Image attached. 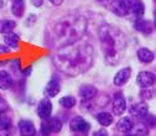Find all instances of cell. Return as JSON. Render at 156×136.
<instances>
[{"label":"cell","mask_w":156,"mask_h":136,"mask_svg":"<svg viewBox=\"0 0 156 136\" xmlns=\"http://www.w3.org/2000/svg\"><path fill=\"white\" fill-rule=\"evenodd\" d=\"M52 61L58 71L76 77L88 71L93 63V48L89 44H72L61 47Z\"/></svg>","instance_id":"1"},{"label":"cell","mask_w":156,"mask_h":136,"mask_svg":"<svg viewBox=\"0 0 156 136\" xmlns=\"http://www.w3.org/2000/svg\"><path fill=\"white\" fill-rule=\"evenodd\" d=\"M87 30V21L83 15L71 12L52 25L51 35L53 42L58 45V47H65L72 44H76L83 37Z\"/></svg>","instance_id":"2"},{"label":"cell","mask_w":156,"mask_h":136,"mask_svg":"<svg viewBox=\"0 0 156 136\" xmlns=\"http://www.w3.org/2000/svg\"><path fill=\"white\" fill-rule=\"evenodd\" d=\"M99 42L108 63L116 65L123 58L126 48L124 33L112 25H102L99 27Z\"/></svg>","instance_id":"3"},{"label":"cell","mask_w":156,"mask_h":136,"mask_svg":"<svg viewBox=\"0 0 156 136\" xmlns=\"http://www.w3.org/2000/svg\"><path fill=\"white\" fill-rule=\"evenodd\" d=\"M129 4V12L128 16L130 20H133L134 23L141 20V17L144 16L145 12V6L141 0H128Z\"/></svg>","instance_id":"4"},{"label":"cell","mask_w":156,"mask_h":136,"mask_svg":"<svg viewBox=\"0 0 156 136\" xmlns=\"http://www.w3.org/2000/svg\"><path fill=\"white\" fill-rule=\"evenodd\" d=\"M155 81H156V75L149 71H143L138 74V77H136V83H138V85L143 89L151 87L155 83Z\"/></svg>","instance_id":"5"},{"label":"cell","mask_w":156,"mask_h":136,"mask_svg":"<svg viewBox=\"0 0 156 136\" xmlns=\"http://www.w3.org/2000/svg\"><path fill=\"white\" fill-rule=\"evenodd\" d=\"M110 9L116 16H120V17L128 16V12H129L128 0H112Z\"/></svg>","instance_id":"6"},{"label":"cell","mask_w":156,"mask_h":136,"mask_svg":"<svg viewBox=\"0 0 156 136\" xmlns=\"http://www.w3.org/2000/svg\"><path fill=\"white\" fill-rule=\"evenodd\" d=\"M51 114H52V103L47 98L41 99L37 105V115L42 120H48Z\"/></svg>","instance_id":"7"},{"label":"cell","mask_w":156,"mask_h":136,"mask_svg":"<svg viewBox=\"0 0 156 136\" xmlns=\"http://www.w3.org/2000/svg\"><path fill=\"white\" fill-rule=\"evenodd\" d=\"M126 109V100L124 98L123 93L118 92L114 94L113 98V113L115 115H123Z\"/></svg>","instance_id":"8"},{"label":"cell","mask_w":156,"mask_h":136,"mask_svg":"<svg viewBox=\"0 0 156 136\" xmlns=\"http://www.w3.org/2000/svg\"><path fill=\"white\" fill-rule=\"evenodd\" d=\"M69 129L74 132H87L89 130V124L82 116H74L69 123Z\"/></svg>","instance_id":"9"},{"label":"cell","mask_w":156,"mask_h":136,"mask_svg":"<svg viewBox=\"0 0 156 136\" xmlns=\"http://www.w3.org/2000/svg\"><path fill=\"white\" fill-rule=\"evenodd\" d=\"M130 75H131V68L126 67V68L120 69L118 73L115 74L114 79H113L114 85H116V87H122V85H124V84L130 79Z\"/></svg>","instance_id":"10"},{"label":"cell","mask_w":156,"mask_h":136,"mask_svg":"<svg viewBox=\"0 0 156 136\" xmlns=\"http://www.w3.org/2000/svg\"><path fill=\"white\" fill-rule=\"evenodd\" d=\"M19 131L21 136H35L36 129L31 120H21L19 123Z\"/></svg>","instance_id":"11"},{"label":"cell","mask_w":156,"mask_h":136,"mask_svg":"<svg viewBox=\"0 0 156 136\" xmlns=\"http://www.w3.org/2000/svg\"><path fill=\"white\" fill-rule=\"evenodd\" d=\"M147 111H149V108H147L146 103H136V104L131 105V108H130V114L139 119H144L147 115Z\"/></svg>","instance_id":"12"},{"label":"cell","mask_w":156,"mask_h":136,"mask_svg":"<svg viewBox=\"0 0 156 136\" xmlns=\"http://www.w3.org/2000/svg\"><path fill=\"white\" fill-rule=\"evenodd\" d=\"M97 95V89L93 85H82L80 88V96L83 102H89Z\"/></svg>","instance_id":"13"},{"label":"cell","mask_w":156,"mask_h":136,"mask_svg":"<svg viewBox=\"0 0 156 136\" xmlns=\"http://www.w3.org/2000/svg\"><path fill=\"white\" fill-rule=\"evenodd\" d=\"M61 90V85H60V82L58 79H52L47 83L46 88H45V95H47L48 98H53L56 96Z\"/></svg>","instance_id":"14"},{"label":"cell","mask_w":156,"mask_h":136,"mask_svg":"<svg viewBox=\"0 0 156 136\" xmlns=\"http://www.w3.org/2000/svg\"><path fill=\"white\" fill-rule=\"evenodd\" d=\"M138 58H139V61L143 62V63H151L154 61V58H155V54L152 51H150L149 48H139L138 50Z\"/></svg>","instance_id":"15"},{"label":"cell","mask_w":156,"mask_h":136,"mask_svg":"<svg viewBox=\"0 0 156 136\" xmlns=\"http://www.w3.org/2000/svg\"><path fill=\"white\" fill-rule=\"evenodd\" d=\"M12 87V78L9 72L6 71H0V89L8 90Z\"/></svg>","instance_id":"16"},{"label":"cell","mask_w":156,"mask_h":136,"mask_svg":"<svg viewBox=\"0 0 156 136\" xmlns=\"http://www.w3.org/2000/svg\"><path fill=\"white\" fill-rule=\"evenodd\" d=\"M4 42L9 48H17L20 44V37L15 32H10L4 36Z\"/></svg>","instance_id":"17"},{"label":"cell","mask_w":156,"mask_h":136,"mask_svg":"<svg viewBox=\"0 0 156 136\" xmlns=\"http://www.w3.org/2000/svg\"><path fill=\"white\" fill-rule=\"evenodd\" d=\"M134 27H135V30H138V31H140V32H143L145 35L151 33L152 29H154V26H152V24L150 21L143 20V19H141V20H139V21H136L134 24Z\"/></svg>","instance_id":"18"},{"label":"cell","mask_w":156,"mask_h":136,"mask_svg":"<svg viewBox=\"0 0 156 136\" xmlns=\"http://www.w3.org/2000/svg\"><path fill=\"white\" fill-rule=\"evenodd\" d=\"M25 11V3L24 0H12L11 4V12L16 17H23Z\"/></svg>","instance_id":"19"},{"label":"cell","mask_w":156,"mask_h":136,"mask_svg":"<svg viewBox=\"0 0 156 136\" xmlns=\"http://www.w3.org/2000/svg\"><path fill=\"white\" fill-rule=\"evenodd\" d=\"M16 26V23L14 20H8V19H5V20H0V33H10L14 31Z\"/></svg>","instance_id":"20"},{"label":"cell","mask_w":156,"mask_h":136,"mask_svg":"<svg viewBox=\"0 0 156 136\" xmlns=\"http://www.w3.org/2000/svg\"><path fill=\"white\" fill-rule=\"evenodd\" d=\"M116 127H118V130L122 132H129L134 127V124L130 120V118H122L118 121V124H116Z\"/></svg>","instance_id":"21"},{"label":"cell","mask_w":156,"mask_h":136,"mask_svg":"<svg viewBox=\"0 0 156 136\" xmlns=\"http://www.w3.org/2000/svg\"><path fill=\"white\" fill-rule=\"evenodd\" d=\"M46 124H47V126H48L51 132H60L62 130V127H63L62 121L60 119H57V118H50Z\"/></svg>","instance_id":"22"},{"label":"cell","mask_w":156,"mask_h":136,"mask_svg":"<svg viewBox=\"0 0 156 136\" xmlns=\"http://www.w3.org/2000/svg\"><path fill=\"white\" fill-rule=\"evenodd\" d=\"M97 121H98L102 126H109L112 123H113V116L107 113V111H103V113H99L97 115Z\"/></svg>","instance_id":"23"},{"label":"cell","mask_w":156,"mask_h":136,"mask_svg":"<svg viewBox=\"0 0 156 136\" xmlns=\"http://www.w3.org/2000/svg\"><path fill=\"white\" fill-rule=\"evenodd\" d=\"M76 98L74 96H63V98L60 99V104L61 106H63L65 109H72L74 105H76Z\"/></svg>","instance_id":"24"},{"label":"cell","mask_w":156,"mask_h":136,"mask_svg":"<svg viewBox=\"0 0 156 136\" xmlns=\"http://www.w3.org/2000/svg\"><path fill=\"white\" fill-rule=\"evenodd\" d=\"M0 126L2 127H11V118L8 115V113H0Z\"/></svg>","instance_id":"25"},{"label":"cell","mask_w":156,"mask_h":136,"mask_svg":"<svg viewBox=\"0 0 156 136\" xmlns=\"http://www.w3.org/2000/svg\"><path fill=\"white\" fill-rule=\"evenodd\" d=\"M133 135L134 136H149V131H147L146 126L140 125V126L136 127V130H135V132Z\"/></svg>","instance_id":"26"},{"label":"cell","mask_w":156,"mask_h":136,"mask_svg":"<svg viewBox=\"0 0 156 136\" xmlns=\"http://www.w3.org/2000/svg\"><path fill=\"white\" fill-rule=\"evenodd\" d=\"M144 123H145V125H147V126H155L156 125V119L154 118V116L152 115H146L145 116V118H144Z\"/></svg>","instance_id":"27"},{"label":"cell","mask_w":156,"mask_h":136,"mask_svg":"<svg viewBox=\"0 0 156 136\" xmlns=\"http://www.w3.org/2000/svg\"><path fill=\"white\" fill-rule=\"evenodd\" d=\"M9 111V104L6 103V100L0 95V113H8Z\"/></svg>","instance_id":"28"},{"label":"cell","mask_w":156,"mask_h":136,"mask_svg":"<svg viewBox=\"0 0 156 136\" xmlns=\"http://www.w3.org/2000/svg\"><path fill=\"white\" fill-rule=\"evenodd\" d=\"M12 126L11 127H2L0 126V136H11L12 135Z\"/></svg>","instance_id":"29"},{"label":"cell","mask_w":156,"mask_h":136,"mask_svg":"<svg viewBox=\"0 0 156 136\" xmlns=\"http://www.w3.org/2000/svg\"><path fill=\"white\" fill-rule=\"evenodd\" d=\"M140 98L144 100H149L152 98V93L150 90H141L140 92Z\"/></svg>","instance_id":"30"},{"label":"cell","mask_w":156,"mask_h":136,"mask_svg":"<svg viewBox=\"0 0 156 136\" xmlns=\"http://www.w3.org/2000/svg\"><path fill=\"white\" fill-rule=\"evenodd\" d=\"M50 132H51V131H50L47 124H46V123L42 124V125H41V136H48Z\"/></svg>","instance_id":"31"},{"label":"cell","mask_w":156,"mask_h":136,"mask_svg":"<svg viewBox=\"0 0 156 136\" xmlns=\"http://www.w3.org/2000/svg\"><path fill=\"white\" fill-rule=\"evenodd\" d=\"M93 136H109V135H108V131L105 129H99L93 134Z\"/></svg>","instance_id":"32"},{"label":"cell","mask_w":156,"mask_h":136,"mask_svg":"<svg viewBox=\"0 0 156 136\" xmlns=\"http://www.w3.org/2000/svg\"><path fill=\"white\" fill-rule=\"evenodd\" d=\"M31 4L35 8H41L42 4H44V0H31Z\"/></svg>","instance_id":"33"},{"label":"cell","mask_w":156,"mask_h":136,"mask_svg":"<svg viewBox=\"0 0 156 136\" xmlns=\"http://www.w3.org/2000/svg\"><path fill=\"white\" fill-rule=\"evenodd\" d=\"M48 2L51 4H53L55 6H60V5H62V3L65 2V0H48Z\"/></svg>","instance_id":"34"},{"label":"cell","mask_w":156,"mask_h":136,"mask_svg":"<svg viewBox=\"0 0 156 136\" xmlns=\"http://www.w3.org/2000/svg\"><path fill=\"white\" fill-rule=\"evenodd\" d=\"M9 52H10V48L8 46L0 45V53H9Z\"/></svg>","instance_id":"35"},{"label":"cell","mask_w":156,"mask_h":136,"mask_svg":"<svg viewBox=\"0 0 156 136\" xmlns=\"http://www.w3.org/2000/svg\"><path fill=\"white\" fill-rule=\"evenodd\" d=\"M32 72V67H27V68H25V69H23V73L25 74V75H30V73Z\"/></svg>","instance_id":"36"},{"label":"cell","mask_w":156,"mask_h":136,"mask_svg":"<svg viewBox=\"0 0 156 136\" xmlns=\"http://www.w3.org/2000/svg\"><path fill=\"white\" fill-rule=\"evenodd\" d=\"M5 2H6V0H0V10H2V9L4 8V5H5Z\"/></svg>","instance_id":"37"},{"label":"cell","mask_w":156,"mask_h":136,"mask_svg":"<svg viewBox=\"0 0 156 136\" xmlns=\"http://www.w3.org/2000/svg\"><path fill=\"white\" fill-rule=\"evenodd\" d=\"M125 136H134V135H133V134H126Z\"/></svg>","instance_id":"38"},{"label":"cell","mask_w":156,"mask_h":136,"mask_svg":"<svg viewBox=\"0 0 156 136\" xmlns=\"http://www.w3.org/2000/svg\"><path fill=\"white\" fill-rule=\"evenodd\" d=\"M155 27H156V20H155Z\"/></svg>","instance_id":"39"}]
</instances>
